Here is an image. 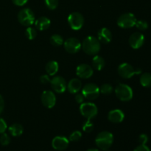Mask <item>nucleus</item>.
Here are the masks:
<instances>
[{
	"label": "nucleus",
	"instance_id": "nucleus-15",
	"mask_svg": "<svg viewBox=\"0 0 151 151\" xmlns=\"http://www.w3.org/2000/svg\"><path fill=\"white\" fill-rule=\"evenodd\" d=\"M69 141L66 137L62 136L55 137L52 141V146L56 150H64L68 147Z\"/></svg>",
	"mask_w": 151,
	"mask_h": 151
},
{
	"label": "nucleus",
	"instance_id": "nucleus-31",
	"mask_svg": "<svg viewBox=\"0 0 151 151\" xmlns=\"http://www.w3.org/2000/svg\"><path fill=\"white\" fill-rule=\"evenodd\" d=\"M135 26L140 30H146L148 28V24L145 20H138L136 22Z\"/></svg>",
	"mask_w": 151,
	"mask_h": 151
},
{
	"label": "nucleus",
	"instance_id": "nucleus-17",
	"mask_svg": "<svg viewBox=\"0 0 151 151\" xmlns=\"http://www.w3.org/2000/svg\"><path fill=\"white\" fill-rule=\"evenodd\" d=\"M97 39L103 44H109L112 39L111 32L108 28H101L97 33Z\"/></svg>",
	"mask_w": 151,
	"mask_h": 151
},
{
	"label": "nucleus",
	"instance_id": "nucleus-18",
	"mask_svg": "<svg viewBox=\"0 0 151 151\" xmlns=\"http://www.w3.org/2000/svg\"><path fill=\"white\" fill-rule=\"evenodd\" d=\"M82 87V83L78 78H73L67 84V89L71 94H77Z\"/></svg>",
	"mask_w": 151,
	"mask_h": 151
},
{
	"label": "nucleus",
	"instance_id": "nucleus-21",
	"mask_svg": "<svg viewBox=\"0 0 151 151\" xmlns=\"http://www.w3.org/2000/svg\"><path fill=\"white\" fill-rule=\"evenodd\" d=\"M9 132L13 137H19L24 132V128L22 125L19 123H14L10 125L8 128Z\"/></svg>",
	"mask_w": 151,
	"mask_h": 151
},
{
	"label": "nucleus",
	"instance_id": "nucleus-16",
	"mask_svg": "<svg viewBox=\"0 0 151 151\" xmlns=\"http://www.w3.org/2000/svg\"><path fill=\"white\" fill-rule=\"evenodd\" d=\"M125 114L120 109H114L111 111L108 114V119L113 123H120L124 120Z\"/></svg>",
	"mask_w": 151,
	"mask_h": 151
},
{
	"label": "nucleus",
	"instance_id": "nucleus-25",
	"mask_svg": "<svg viewBox=\"0 0 151 151\" xmlns=\"http://www.w3.org/2000/svg\"><path fill=\"white\" fill-rule=\"evenodd\" d=\"M100 91L102 94L109 95V94H111L112 91H113V87H112L111 85L109 83L103 84L100 88Z\"/></svg>",
	"mask_w": 151,
	"mask_h": 151
},
{
	"label": "nucleus",
	"instance_id": "nucleus-20",
	"mask_svg": "<svg viewBox=\"0 0 151 151\" xmlns=\"http://www.w3.org/2000/svg\"><path fill=\"white\" fill-rule=\"evenodd\" d=\"M59 69L58 63L55 60H51V61H49L48 63L46 65V72L49 75H55L58 72Z\"/></svg>",
	"mask_w": 151,
	"mask_h": 151
},
{
	"label": "nucleus",
	"instance_id": "nucleus-14",
	"mask_svg": "<svg viewBox=\"0 0 151 151\" xmlns=\"http://www.w3.org/2000/svg\"><path fill=\"white\" fill-rule=\"evenodd\" d=\"M130 46L133 49H139L145 43V36L141 32H134L130 36L128 40Z\"/></svg>",
	"mask_w": 151,
	"mask_h": 151
},
{
	"label": "nucleus",
	"instance_id": "nucleus-3",
	"mask_svg": "<svg viewBox=\"0 0 151 151\" xmlns=\"http://www.w3.org/2000/svg\"><path fill=\"white\" fill-rule=\"evenodd\" d=\"M115 94L118 99L123 102H127L133 98V90L128 85L120 83L115 88Z\"/></svg>",
	"mask_w": 151,
	"mask_h": 151
},
{
	"label": "nucleus",
	"instance_id": "nucleus-13",
	"mask_svg": "<svg viewBox=\"0 0 151 151\" xmlns=\"http://www.w3.org/2000/svg\"><path fill=\"white\" fill-rule=\"evenodd\" d=\"M94 74L92 67L86 63L80 64L76 69V75L82 79H87L91 78Z\"/></svg>",
	"mask_w": 151,
	"mask_h": 151
},
{
	"label": "nucleus",
	"instance_id": "nucleus-28",
	"mask_svg": "<svg viewBox=\"0 0 151 151\" xmlns=\"http://www.w3.org/2000/svg\"><path fill=\"white\" fill-rule=\"evenodd\" d=\"M44 2L50 10H55L58 6V0H44Z\"/></svg>",
	"mask_w": 151,
	"mask_h": 151
},
{
	"label": "nucleus",
	"instance_id": "nucleus-5",
	"mask_svg": "<svg viewBox=\"0 0 151 151\" xmlns=\"http://www.w3.org/2000/svg\"><path fill=\"white\" fill-rule=\"evenodd\" d=\"M118 73L122 78L129 79L134 75H139L142 73L140 69H134L131 64L128 63H122L118 67Z\"/></svg>",
	"mask_w": 151,
	"mask_h": 151
},
{
	"label": "nucleus",
	"instance_id": "nucleus-39",
	"mask_svg": "<svg viewBox=\"0 0 151 151\" xmlns=\"http://www.w3.org/2000/svg\"><path fill=\"white\" fill-rule=\"evenodd\" d=\"M86 151H100L98 149H96V148H90L88 150H87Z\"/></svg>",
	"mask_w": 151,
	"mask_h": 151
},
{
	"label": "nucleus",
	"instance_id": "nucleus-38",
	"mask_svg": "<svg viewBox=\"0 0 151 151\" xmlns=\"http://www.w3.org/2000/svg\"><path fill=\"white\" fill-rule=\"evenodd\" d=\"M4 99H3L2 96L0 94V114L2 113L3 110H4Z\"/></svg>",
	"mask_w": 151,
	"mask_h": 151
},
{
	"label": "nucleus",
	"instance_id": "nucleus-23",
	"mask_svg": "<svg viewBox=\"0 0 151 151\" xmlns=\"http://www.w3.org/2000/svg\"><path fill=\"white\" fill-rule=\"evenodd\" d=\"M140 83L143 87L149 88L151 87V74L149 72L143 73L140 77Z\"/></svg>",
	"mask_w": 151,
	"mask_h": 151
},
{
	"label": "nucleus",
	"instance_id": "nucleus-4",
	"mask_svg": "<svg viewBox=\"0 0 151 151\" xmlns=\"http://www.w3.org/2000/svg\"><path fill=\"white\" fill-rule=\"evenodd\" d=\"M18 20L23 26L30 27L35 22V14L29 8H24L18 13Z\"/></svg>",
	"mask_w": 151,
	"mask_h": 151
},
{
	"label": "nucleus",
	"instance_id": "nucleus-26",
	"mask_svg": "<svg viewBox=\"0 0 151 151\" xmlns=\"http://www.w3.org/2000/svg\"><path fill=\"white\" fill-rule=\"evenodd\" d=\"M25 35L29 40H33L37 35L36 29L31 27H28L25 30Z\"/></svg>",
	"mask_w": 151,
	"mask_h": 151
},
{
	"label": "nucleus",
	"instance_id": "nucleus-32",
	"mask_svg": "<svg viewBox=\"0 0 151 151\" xmlns=\"http://www.w3.org/2000/svg\"><path fill=\"white\" fill-rule=\"evenodd\" d=\"M7 123H6V122L4 121V119H3L2 118L0 117V134L5 132V131L7 130Z\"/></svg>",
	"mask_w": 151,
	"mask_h": 151
},
{
	"label": "nucleus",
	"instance_id": "nucleus-11",
	"mask_svg": "<svg viewBox=\"0 0 151 151\" xmlns=\"http://www.w3.org/2000/svg\"><path fill=\"white\" fill-rule=\"evenodd\" d=\"M51 86L52 89L55 91L56 93L61 94L66 91L67 88V84H66V81L63 78L60 76H55L50 81Z\"/></svg>",
	"mask_w": 151,
	"mask_h": 151
},
{
	"label": "nucleus",
	"instance_id": "nucleus-37",
	"mask_svg": "<svg viewBox=\"0 0 151 151\" xmlns=\"http://www.w3.org/2000/svg\"><path fill=\"white\" fill-rule=\"evenodd\" d=\"M13 3L16 6H23L28 1V0H12Z\"/></svg>",
	"mask_w": 151,
	"mask_h": 151
},
{
	"label": "nucleus",
	"instance_id": "nucleus-27",
	"mask_svg": "<svg viewBox=\"0 0 151 151\" xmlns=\"http://www.w3.org/2000/svg\"><path fill=\"white\" fill-rule=\"evenodd\" d=\"M94 129V124L91 122V119H87L83 125V130L86 133H91Z\"/></svg>",
	"mask_w": 151,
	"mask_h": 151
},
{
	"label": "nucleus",
	"instance_id": "nucleus-9",
	"mask_svg": "<svg viewBox=\"0 0 151 151\" xmlns=\"http://www.w3.org/2000/svg\"><path fill=\"white\" fill-rule=\"evenodd\" d=\"M100 88L96 84L91 83L86 84L82 90V94L84 97L90 100H96L100 95Z\"/></svg>",
	"mask_w": 151,
	"mask_h": 151
},
{
	"label": "nucleus",
	"instance_id": "nucleus-36",
	"mask_svg": "<svg viewBox=\"0 0 151 151\" xmlns=\"http://www.w3.org/2000/svg\"><path fill=\"white\" fill-rule=\"evenodd\" d=\"M75 101H76L77 103H79V104H81V103H83L85 97H84V96L83 95V94H78V93H77L76 95H75Z\"/></svg>",
	"mask_w": 151,
	"mask_h": 151
},
{
	"label": "nucleus",
	"instance_id": "nucleus-6",
	"mask_svg": "<svg viewBox=\"0 0 151 151\" xmlns=\"http://www.w3.org/2000/svg\"><path fill=\"white\" fill-rule=\"evenodd\" d=\"M81 114L87 119H91L95 117L97 114V107L92 103H81L80 106Z\"/></svg>",
	"mask_w": 151,
	"mask_h": 151
},
{
	"label": "nucleus",
	"instance_id": "nucleus-30",
	"mask_svg": "<svg viewBox=\"0 0 151 151\" xmlns=\"http://www.w3.org/2000/svg\"><path fill=\"white\" fill-rule=\"evenodd\" d=\"M81 137H82V134H81V131H75L72 132L69 136V141L78 142L81 139Z\"/></svg>",
	"mask_w": 151,
	"mask_h": 151
},
{
	"label": "nucleus",
	"instance_id": "nucleus-7",
	"mask_svg": "<svg viewBox=\"0 0 151 151\" xmlns=\"http://www.w3.org/2000/svg\"><path fill=\"white\" fill-rule=\"evenodd\" d=\"M136 16L131 13H126L121 15L117 19L118 26L121 28L127 29V28H131L135 26L137 22Z\"/></svg>",
	"mask_w": 151,
	"mask_h": 151
},
{
	"label": "nucleus",
	"instance_id": "nucleus-29",
	"mask_svg": "<svg viewBox=\"0 0 151 151\" xmlns=\"http://www.w3.org/2000/svg\"><path fill=\"white\" fill-rule=\"evenodd\" d=\"M10 137L8 134L3 133L0 136V144L3 146H7L10 144Z\"/></svg>",
	"mask_w": 151,
	"mask_h": 151
},
{
	"label": "nucleus",
	"instance_id": "nucleus-24",
	"mask_svg": "<svg viewBox=\"0 0 151 151\" xmlns=\"http://www.w3.org/2000/svg\"><path fill=\"white\" fill-rule=\"evenodd\" d=\"M50 43L55 47H60L63 44V39L61 35L55 34L50 37Z\"/></svg>",
	"mask_w": 151,
	"mask_h": 151
},
{
	"label": "nucleus",
	"instance_id": "nucleus-10",
	"mask_svg": "<svg viewBox=\"0 0 151 151\" xmlns=\"http://www.w3.org/2000/svg\"><path fill=\"white\" fill-rule=\"evenodd\" d=\"M63 47L67 52L71 54H75L79 52L81 48V43L78 38H69L63 43Z\"/></svg>",
	"mask_w": 151,
	"mask_h": 151
},
{
	"label": "nucleus",
	"instance_id": "nucleus-22",
	"mask_svg": "<svg viewBox=\"0 0 151 151\" xmlns=\"http://www.w3.org/2000/svg\"><path fill=\"white\" fill-rule=\"evenodd\" d=\"M106 65V62L103 58L101 56L95 55L92 59V66L94 69L97 71H100L103 69Z\"/></svg>",
	"mask_w": 151,
	"mask_h": 151
},
{
	"label": "nucleus",
	"instance_id": "nucleus-1",
	"mask_svg": "<svg viewBox=\"0 0 151 151\" xmlns=\"http://www.w3.org/2000/svg\"><path fill=\"white\" fill-rule=\"evenodd\" d=\"M83 50L89 55H96L100 50V42L94 36H88L82 43Z\"/></svg>",
	"mask_w": 151,
	"mask_h": 151
},
{
	"label": "nucleus",
	"instance_id": "nucleus-34",
	"mask_svg": "<svg viewBox=\"0 0 151 151\" xmlns=\"http://www.w3.org/2000/svg\"><path fill=\"white\" fill-rule=\"evenodd\" d=\"M40 81L43 84H47L48 83H50V77L47 75H43L40 77Z\"/></svg>",
	"mask_w": 151,
	"mask_h": 151
},
{
	"label": "nucleus",
	"instance_id": "nucleus-12",
	"mask_svg": "<svg viewBox=\"0 0 151 151\" xmlns=\"http://www.w3.org/2000/svg\"><path fill=\"white\" fill-rule=\"evenodd\" d=\"M41 103L45 107L52 109L56 103V97L51 91H44L41 96Z\"/></svg>",
	"mask_w": 151,
	"mask_h": 151
},
{
	"label": "nucleus",
	"instance_id": "nucleus-35",
	"mask_svg": "<svg viewBox=\"0 0 151 151\" xmlns=\"http://www.w3.org/2000/svg\"><path fill=\"white\" fill-rule=\"evenodd\" d=\"M134 151H150V150L146 145H140L137 146Z\"/></svg>",
	"mask_w": 151,
	"mask_h": 151
},
{
	"label": "nucleus",
	"instance_id": "nucleus-33",
	"mask_svg": "<svg viewBox=\"0 0 151 151\" xmlns=\"http://www.w3.org/2000/svg\"><path fill=\"white\" fill-rule=\"evenodd\" d=\"M148 142V137L146 134H142L139 137V142L140 145H146Z\"/></svg>",
	"mask_w": 151,
	"mask_h": 151
},
{
	"label": "nucleus",
	"instance_id": "nucleus-19",
	"mask_svg": "<svg viewBox=\"0 0 151 151\" xmlns=\"http://www.w3.org/2000/svg\"><path fill=\"white\" fill-rule=\"evenodd\" d=\"M34 23H35V26L37 29L42 31L45 30V29H48L50 27L51 22H50V20L48 18L42 16V17H40L38 19H37Z\"/></svg>",
	"mask_w": 151,
	"mask_h": 151
},
{
	"label": "nucleus",
	"instance_id": "nucleus-2",
	"mask_svg": "<svg viewBox=\"0 0 151 151\" xmlns=\"http://www.w3.org/2000/svg\"><path fill=\"white\" fill-rule=\"evenodd\" d=\"M114 142L113 134L109 131H102L97 134L95 143L97 147L103 150H109Z\"/></svg>",
	"mask_w": 151,
	"mask_h": 151
},
{
	"label": "nucleus",
	"instance_id": "nucleus-8",
	"mask_svg": "<svg viewBox=\"0 0 151 151\" xmlns=\"http://www.w3.org/2000/svg\"><path fill=\"white\" fill-rule=\"evenodd\" d=\"M68 22L72 29L79 30L84 24V18L81 13L74 12L68 16Z\"/></svg>",
	"mask_w": 151,
	"mask_h": 151
}]
</instances>
